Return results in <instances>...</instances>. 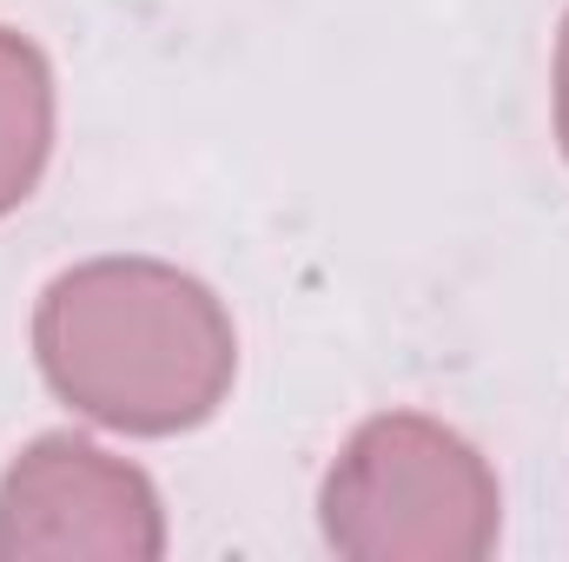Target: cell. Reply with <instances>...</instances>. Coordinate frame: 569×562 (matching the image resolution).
Listing matches in <instances>:
<instances>
[{
    "instance_id": "4",
    "label": "cell",
    "mask_w": 569,
    "mask_h": 562,
    "mask_svg": "<svg viewBox=\"0 0 569 562\" xmlns=\"http://www.w3.org/2000/svg\"><path fill=\"white\" fill-rule=\"evenodd\" d=\"M53 159V67L47 53L0 27V219L20 212Z\"/></svg>"
},
{
    "instance_id": "3",
    "label": "cell",
    "mask_w": 569,
    "mask_h": 562,
    "mask_svg": "<svg viewBox=\"0 0 569 562\" xmlns=\"http://www.w3.org/2000/svg\"><path fill=\"white\" fill-rule=\"evenodd\" d=\"M40 556H166V510L152 476L73 430L33 436L0 476V562Z\"/></svg>"
},
{
    "instance_id": "1",
    "label": "cell",
    "mask_w": 569,
    "mask_h": 562,
    "mask_svg": "<svg viewBox=\"0 0 569 562\" xmlns=\"http://www.w3.org/2000/svg\"><path fill=\"white\" fill-rule=\"evenodd\" d=\"M33 358L80 418L120 436H179L232 398L239 331L212 284L166 259H87L40 291Z\"/></svg>"
},
{
    "instance_id": "2",
    "label": "cell",
    "mask_w": 569,
    "mask_h": 562,
    "mask_svg": "<svg viewBox=\"0 0 569 562\" xmlns=\"http://www.w3.org/2000/svg\"><path fill=\"white\" fill-rule=\"evenodd\" d=\"M318 523L351 562H483L503 536V490L450 423L385 411L358 423L325 470Z\"/></svg>"
},
{
    "instance_id": "5",
    "label": "cell",
    "mask_w": 569,
    "mask_h": 562,
    "mask_svg": "<svg viewBox=\"0 0 569 562\" xmlns=\"http://www.w3.org/2000/svg\"><path fill=\"white\" fill-rule=\"evenodd\" d=\"M557 140H563V159H569V13H563V33H557Z\"/></svg>"
}]
</instances>
